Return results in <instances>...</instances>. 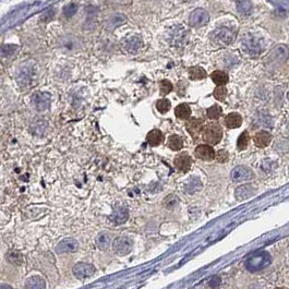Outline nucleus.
I'll list each match as a JSON object with an SVG mask.
<instances>
[{"instance_id": "1", "label": "nucleus", "mask_w": 289, "mask_h": 289, "mask_svg": "<svg viewBox=\"0 0 289 289\" xmlns=\"http://www.w3.org/2000/svg\"><path fill=\"white\" fill-rule=\"evenodd\" d=\"M202 140L211 145H216L223 139V129L218 124L211 123L202 129Z\"/></svg>"}, {"instance_id": "2", "label": "nucleus", "mask_w": 289, "mask_h": 289, "mask_svg": "<svg viewBox=\"0 0 289 289\" xmlns=\"http://www.w3.org/2000/svg\"><path fill=\"white\" fill-rule=\"evenodd\" d=\"M211 39L213 43H215L217 45L226 46L234 42L235 33L227 27H221V28H217L216 31H214L211 34Z\"/></svg>"}, {"instance_id": "3", "label": "nucleus", "mask_w": 289, "mask_h": 289, "mask_svg": "<svg viewBox=\"0 0 289 289\" xmlns=\"http://www.w3.org/2000/svg\"><path fill=\"white\" fill-rule=\"evenodd\" d=\"M134 247V241H132L129 237H118L113 242V250L117 254V256H127L129 254Z\"/></svg>"}, {"instance_id": "4", "label": "nucleus", "mask_w": 289, "mask_h": 289, "mask_svg": "<svg viewBox=\"0 0 289 289\" xmlns=\"http://www.w3.org/2000/svg\"><path fill=\"white\" fill-rule=\"evenodd\" d=\"M230 178L234 182L249 181L254 178V173L246 166H236L230 172Z\"/></svg>"}, {"instance_id": "5", "label": "nucleus", "mask_w": 289, "mask_h": 289, "mask_svg": "<svg viewBox=\"0 0 289 289\" xmlns=\"http://www.w3.org/2000/svg\"><path fill=\"white\" fill-rule=\"evenodd\" d=\"M210 21V15L204 9H195L189 16V23L192 27H202Z\"/></svg>"}, {"instance_id": "6", "label": "nucleus", "mask_w": 289, "mask_h": 289, "mask_svg": "<svg viewBox=\"0 0 289 289\" xmlns=\"http://www.w3.org/2000/svg\"><path fill=\"white\" fill-rule=\"evenodd\" d=\"M32 102L38 112H46L50 107V95L43 92H36L32 97Z\"/></svg>"}, {"instance_id": "7", "label": "nucleus", "mask_w": 289, "mask_h": 289, "mask_svg": "<svg viewBox=\"0 0 289 289\" xmlns=\"http://www.w3.org/2000/svg\"><path fill=\"white\" fill-rule=\"evenodd\" d=\"M73 275L79 280L89 279L95 273V268L92 264L88 263H79L72 270Z\"/></svg>"}, {"instance_id": "8", "label": "nucleus", "mask_w": 289, "mask_h": 289, "mask_svg": "<svg viewBox=\"0 0 289 289\" xmlns=\"http://www.w3.org/2000/svg\"><path fill=\"white\" fill-rule=\"evenodd\" d=\"M194 155L196 158L205 161L213 160L216 157L215 151H214V148L210 146L209 144H201V145L196 146V148L194 149Z\"/></svg>"}, {"instance_id": "9", "label": "nucleus", "mask_w": 289, "mask_h": 289, "mask_svg": "<svg viewBox=\"0 0 289 289\" xmlns=\"http://www.w3.org/2000/svg\"><path fill=\"white\" fill-rule=\"evenodd\" d=\"M173 164H175V167L179 171L188 172L190 168H191L192 158L188 153L184 152L176 156L175 160H173Z\"/></svg>"}, {"instance_id": "10", "label": "nucleus", "mask_w": 289, "mask_h": 289, "mask_svg": "<svg viewBox=\"0 0 289 289\" xmlns=\"http://www.w3.org/2000/svg\"><path fill=\"white\" fill-rule=\"evenodd\" d=\"M33 76H34V68L32 66L24 65V67H22L20 69L18 77H16V81H18V83L20 85L26 86L32 82Z\"/></svg>"}, {"instance_id": "11", "label": "nucleus", "mask_w": 289, "mask_h": 289, "mask_svg": "<svg viewBox=\"0 0 289 289\" xmlns=\"http://www.w3.org/2000/svg\"><path fill=\"white\" fill-rule=\"evenodd\" d=\"M78 249V241L73 238H68L59 242L56 247V251L60 254L63 253H73Z\"/></svg>"}, {"instance_id": "12", "label": "nucleus", "mask_w": 289, "mask_h": 289, "mask_svg": "<svg viewBox=\"0 0 289 289\" xmlns=\"http://www.w3.org/2000/svg\"><path fill=\"white\" fill-rule=\"evenodd\" d=\"M123 46L125 50L128 51V53L134 54V53H137V51L141 48L142 39L139 36H130L124 40Z\"/></svg>"}, {"instance_id": "13", "label": "nucleus", "mask_w": 289, "mask_h": 289, "mask_svg": "<svg viewBox=\"0 0 289 289\" xmlns=\"http://www.w3.org/2000/svg\"><path fill=\"white\" fill-rule=\"evenodd\" d=\"M289 56V50L285 47V46H279L276 47L273 53L270 55V60L272 62H276V63H283L285 62L286 59Z\"/></svg>"}, {"instance_id": "14", "label": "nucleus", "mask_w": 289, "mask_h": 289, "mask_svg": "<svg viewBox=\"0 0 289 289\" xmlns=\"http://www.w3.org/2000/svg\"><path fill=\"white\" fill-rule=\"evenodd\" d=\"M254 144L260 148H264L269 146L272 142V135L268 131H259L258 134L253 138Z\"/></svg>"}, {"instance_id": "15", "label": "nucleus", "mask_w": 289, "mask_h": 289, "mask_svg": "<svg viewBox=\"0 0 289 289\" xmlns=\"http://www.w3.org/2000/svg\"><path fill=\"white\" fill-rule=\"evenodd\" d=\"M186 128L189 134L195 139L200 135V132L202 134V129H203V120L196 118L190 119L186 124Z\"/></svg>"}, {"instance_id": "16", "label": "nucleus", "mask_w": 289, "mask_h": 289, "mask_svg": "<svg viewBox=\"0 0 289 289\" xmlns=\"http://www.w3.org/2000/svg\"><path fill=\"white\" fill-rule=\"evenodd\" d=\"M254 193H256V189L251 184H244V186H240L236 189L235 195L239 201H244L251 198L252 195H254Z\"/></svg>"}, {"instance_id": "17", "label": "nucleus", "mask_w": 289, "mask_h": 289, "mask_svg": "<svg viewBox=\"0 0 289 289\" xmlns=\"http://www.w3.org/2000/svg\"><path fill=\"white\" fill-rule=\"evenodd\" d=\"M225 125L228 129L239 128L242 125V117L238 113H230L225 118Z\"/></svg>"}, {"instance_id": "18", "label": "nucleus", "mask_w": 289, "mask_h": 289, "mask_svg": "<svg viewBox=\"0 0 289 289\" xmlns=\"http://www.w3.org/2000/svg\"><path fill=\"white\" fill-rule=\"evenodd\" d=\"M164 140L163 132L158 129H154L149 131L146 136V141L151 146H158Z\"/></svg>"}, {"instance_id": "19", "label": "nucleus", "mask_w": 289, "mask_h": 289, "mask_svg": "<svg viewBox=\"0 0 289 289\" xmlns=\"http://www.w3.org/2000/svg\"><path fill=\"white\" fill-rule=\"evenodd\" d=\"M127 22V16L124 13H116L107 22V30L113 31L116 27L123 25Z\"/></svg>"}, {"instance_id": "20", "label": "nucleus", "mask_w": 289, "mask_h": 289, "mask_svg": "<svg viewBox=\"0 0 289 289\" xmlns=\"http://www.w3.org/2000/svg\"><path fill=\"white\" fill-rule=\"evenodd\" d=\"M129 212L126 207H117L113 213L112 221L116 224H123L128 219Z\"/></svg>"}, {"instance_id": "21", "label": "nucleus", "mask_w": 289, "mask_h": 289, "mask_svg": "<svg viewBox=\"0 0 289 289\" xmlns=\"http://www.w3.org/2000/svg\"><path fill=\"white\" fill-rule=\"evenodd\" d=\"M175 115L179 119L187 120L191 116V108H190L187 103H182L175 108Z\"/></svg>"}, {"instance_id": "22", "label": "nucleus", "mask_w": 289, "mask_h": 289, "mask_svg": "<svg viewBox=\"0 0 289 289\" xmlns=\"http://www.w3.org/2000/svg\"><path fill=\"white\" fill-rule=\"evenodd\" d=\"M112 245V235L109 233H101L96 238V246L101 250H106Z\"/></svg>"}, {"instance_id": "23", "label": "nucleus", "mask_w": 289, "mask_h": 289, "mask_svg": "<svg viewBox=\"0 0 289 289\" xmlns=\"http://www.w3.org/2000/svg\"><path fill=\"white\" fill-rule=\"evenodd\" d=\"M211 79L213 80V82L215 83L217 86H225V84L228 83L229 77L226 72L216 70L211 74Z\"/></svg>"}, {"instance_id": "24", "label": "nucleus", "mask_w": 289, "mask_h": 289, "mask_svg": "<svg viewBox=\"0 0 289 289\" xmlns=\"http://www.w3.org/2000/svg\"><path fill=\"white\" fill-rule=\"evenodd\" d=\"M207 77L206 71L202 67H191L189 69V78L191 80H203Z\"/></svg>"}, {"instance_id": "25", "label": "nucleus", "mask_w": 289, "mask_h": 289, "mask_svg": "<svg viewBox=\"0 0 289 289\" xmlns=\"http://www.w3.org/2000/svg\"><path fill=\"white\" fill-rule=\"evenodd\" d=\"M167 145L172 151H180V149L183 147V141L182 139L177 136V135H172L169 137L168 142H167Z\"/></svg>"}, {"instance_id": "26", "label": "nucleus", "mask_w": 289, "mask_h": 289, "mask_svg": "<svg viewBox=\"0 0 289 289\" xmlns=\"http://www.w3.org/2000/svg\"><path fill=\"white\" fill-rule=\"evenodd\" d=\"M61 44H62V47L65 48L66 50L72 51V50H76V48H78L79 42H78L77 37L69 35V36H66L65 38L61 39Z\"/></svg>"}, {"instance_id": "27", "label": "nucleus", "mask_w": 289, "mask_h": 289, "mask_svg": "<svg viewBox=\"0 0 289 289\" xmlns=\"http://www.w3.org/2000/svg\"><path fill=\"white\" fill-rule=\"evenodd\" d=\"M206 115H207V117H209L210 119L217 120V119H219V118L222 117L223 109H222L221 106L217 105V104H215V105H213L209 109H207Z\"/></svg>"}, {"instance_id": "28", "label": "nucleus", "mask_w": 289, "mask_h": 289, "mask_svg": "<svg viewBox=\"0 0 289 289\" xmlns=\"http://www.w3.org/2000/svg\"><path fill=\"white\" fill-rule=\"evenodd\" d=\"M249 141L250 136L248 134V131L242 132L238 138V141H237V147H238L239 151H245V149H247L248 145H249Z\"/></svg>"}, {"instance_id": "29", "label": "nucleus", "mask_w": 289, "mask_h": 289, "mask_svg": "<svg viewBox=\"0 0 289 289\" xmlns=\"http://www.w3.org/2000/svg\"><path fill=\"white\" fill-rule=\"evenodd\" d=\"M201 187H202V184L200 182V179L193 177V178L190 179L189 182L187 183L186 192H188V193L196 192V191H199V190L201 189Z\"/></svg>"}, {"instance_id": "30", "label": "nucleus", "mask_w": 289, "mask_h": 289, "mask_svg": "<svg viewBox=\"0 0 289 289\" xmlns=\"http://www.w3.org/2000/svg\"><path fill=\"white\" fill-rule=\"evenodd\" d=\"M237 9H238L241 14L248 15L251 13L252 11V3L250 1H237Z\"/></svg>"}, {"instance_id": "31", "label": "nucleus", "mask_w": 289, "mask_h": 289, "mask_svg": "<svg viewBox=\"0 0 289 289\" xmlns=\"http://www.w3.org/2000/svg\"><path fill=\"white\" fill-rule=\"evenodd\" d=\"M170 107H171V104L168 100H167V98H161V100H158L157 102H156V108H157V111L160 114H166L169 111Z\"/></svg>"}, {"instance_id": "32", "label": "nucleus", "mask_w": 289, "mask_h": 289, "mask_svg": "<svg viewBox=\"0 0 289 289\" xmlns=\"http://www.w3.org/2000/svg\"><path fill=\"white\" fill-rule=\"evenodd\" d=\"M79 5L74 2L68 3L65 8H63V14H65L67 18H71L74 14L78 12Z\"/></svg>"}, {"instance_id": "33", "label": "nucleus", "mask_w": 289, "mask_h": 289, "mask_svg": "<svg viewBox=\"0 0 289 289\" xmlns=\"http://www.w3.org/2000/svg\"><path fill=\"white\" fill-rule=\"evenodd\" d=\"M213 95L217 101L223 102L227 96V89L225 88V86H216L215 90L213 92Z\"/></svg>"}, {"instance_id": "34", "label": "nucleus", "mask_w": 289, "mask_h": 289, "mask_svg": "<svg viewBox=\"0 0 289 289\" xmlns=\"http://www.w3.org/2000/svg\"><path fill=\"white\" fill-rule=\"evenodd\" d=\"M159 89L161 95H167L172 91V84L168 80H161L159 83Z\"/></svg>"}, {"instance_id": "35", "label": "nucleus", "mask_w": 289, "mask_h": 289, "mask_svg": "<svg viewBox=\"0 0 289 289\" xmlns=\"http://www.w3.org/2000/svg\"><path fill=\"white\" fill-rule=\"evenodd\" d=\"M216 160L218 163H225V161L228 160V152L225 151V149H219L216 153Z\"/></svg>"}, {"instance_id": "36", "label": "nucleus", "mask_w": 289, "mask_h": 289, "mask_svg": "<svg viewBox=\"0 0 289 289\" xmlns=\"http://www.w3.org/2000/svg\"><path fill=\"white\" fill-rule=\"evenodd\" d=\"M8 260L13 264H20L22 262V257L18 252H11L8 256Z\"/></svg>"}, {"instance_id": "37", "label": "nucleus", "mask_w": 289, "mask_h": 289, "mask_svg": "<svg viewBox=\"0 0 289 289\" xmlns=\"http://www.w3.org/2000/svg\"><path fill=\"white\" fill-rule=\"evenodd\" d=\"M275 289H289V288H286V287H280V288H275Z\"/></svg>"}, {"instance_id": "38", "label": "nucleus", "mask_w": 289, "mask_h": 289, "mask_svg": "<svg viewBox=\"0 0 289 289\" xmlns=\"http://www.w3.org/2000/svg\"><path fill=\"white\" fill-rule=\"evenodd\" d=\"M287 100L289 101V92H288V94H287Z\"/></svg>"}]
</instances>
